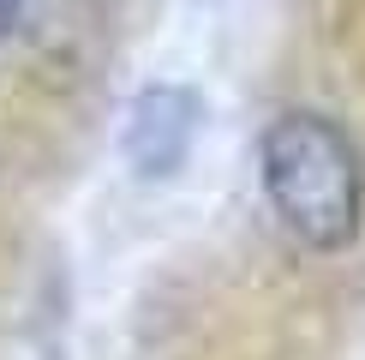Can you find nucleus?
<instances>
[{"instance_id": "obj_1", "label": "nucleus", "mask_w": 365, "mask_h": 360, "mask_svg": "<svg viewBox=\"0 0 365 360\" xmlns=\"http://www.w3.org/2000/svg\"><path fill=\"white\" fill-rule=\"evenodd\" d=\"M257 199L306 259H347L365 234V156L324 109H276L252 144Z\"/></svg>"}, {"instance_id": "obj_3", "label": "nucleus", "mask_w": 365, "mask_h": 360, "mask_svg": "<svg viewBox=\"0 0 365 360\" xmlns=\"http://www.w3.org/2000/svg\"><path fill=\"white\" fill-rule=\"evenodd\" d=\"M197 139V96L186 84H150L126 120V162L144 180H168Z\"/></svg>"}, {"instance_id": "obj_2", "label": "nucleus", "mask_w": 365, "mask_h": 360, "mask_svg": "<svg viewBox=\"0 0 365 360\" xmlns=\"http://www.w3.org/2000/svg\"><path fill=\"white\" fill-rule=\"evenodd\" d=\"M96 36L84 0H0V60H24L30 72H78Z\"/></svg>"}]
</instances>
